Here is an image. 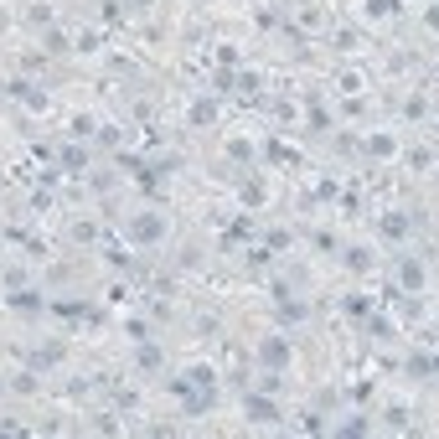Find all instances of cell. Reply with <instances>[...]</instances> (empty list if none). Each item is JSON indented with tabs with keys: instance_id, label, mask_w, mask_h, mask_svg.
<instances>
[{
	"instance_id": "6da1fadb",
	"label": "cell",
	"mask_w": 439,
	"mask_h": 439,
	"mask_svg": "<svg viewBox=\"0 0 439 439\" xmlns=\"http://www.w3.org/2000/svg\"><path fill=\"white\" fill-rule=\"evenodd\" d=\"M259 362L269 372H285L289 362H295V347H289V336H264L259 341Z\"/></svg>"
},
{
	"instance_id": "7a4b0ae2",
	"label": "cell",
	"mask_w": 439,
	"mask_h": 439,
	"mask_svg": "<svg viewBox=\"0 0 439 439\" xmlns=\"http://www.w3.org/2000/svg\"><path fill=\"white\" fill-rule=\"evenodd\" d=\"M166 238V217L161 212H140L135 222H129V243H161Z\"/></svg>"
},
{
	"instance_id": "3957f363",
	"label": "cell",
	"mask_w": 439,
	"mask_h": 439,
	"mask_svg": "<svg viewBox=\"0 0 439 439\" xmlns=\"http://www.w3.org/2000/svg\"><path fill=\"white\" fill-rule=\"evenodd\" d=\"M243 414H248V424H279V419H285V414H279V403H274L269 393H248Z\"/></svg>"
},
{
	"instance_id": "277c9868",
	"label": "cell",
	"mask_w": 439,
	"mask_h": 439,
	"mask_svg": "<svg viewBox=\"0 0 439 439\" xmlns=\"http://www.w3.org/2000/svg\"><path fill=\"white\" fill-rule=\"evenodd\" d=\"M186 124H192V129H212V124H217V93H202V99H192V109H186Z\"/></svg>"
},
{
	"instance_id": "5b68a950",
	"label": "cell",
	"mask_w": 439,
	"mask_h": 439,
	"mask_svg": "<svg viewBox=\"0 0 439 439\" xmlns=\"http://www.w3.org/2000/svg\"><path fill=\"white\" fill-rule=\"evenodd\" d=\"M424 285H429V269H424L419 259H403V264H398V289H403V295H419Z\"/></svg>"
},
{
	"instance_id": "8992f818",
	"label": "cell",
	"mask_w": 439,
	"mask_h": 439,
	"mask_svg": "<svg viewBox=\"0 0 439 439\" xmlns=\"http://www.w3.org/2000/svg\"><path fill=\"white\" fill-rule=\"evenodd\" d=\"M377 233L388 238V243H403V238L414 233V217H403V212H382V217H377Z\"/></svg>"
},
{
	"instance_id": "52a82bcc",
	"label": "cell",
	"mask_w": 439,
	"mask_h": 439,
	"mask_svg": "<svg viewBox=\"0 0 439 439\" xmlns=\"http://www.w3.org/2000/svg\"><path fill=\"white\" fill-rule=\"evenodd\" d=\"M274 295H279V315H285V321H305V315H310V305H305V300H289L285 285H279Z\"/></svg>"
},
{
	"instance_id": "ba28073f",
	"label": "cell",
	"mask_w": 439,
	"mask_h": 439,
	"mask_svg": "<svg viewBox=\"0 0 439 439\" xmlns=\"http://www.w3.org/2000/svg\"><path fill=\"white\" fill-rule=\"evenodd\" d=\"M6 305H10V310H21V315H36V310H42V295H31V289H16V295H6Z\"/></svg>"
},
{
	"instance_id": "9c48e42d",
	"label": "cell",
	"mask_w": 439,
	"mask_h": 439,
	"mask_svg": "<svg viewBox=\"0 0 439 439\" xmlns=\"http://www.w3.org/2000/svg\"><path fill=\"white\" fill-rule=\"evenodd\" d=\"M222 150H228V161H238V166H254V140H243V135H233L228 145H222Z\"/></svg>"
},
{
	"instance_id": "30bf717a",
	"label": "cell",
	"mask_w": 439,
	"mask_h": 439,
	"mask_svg": "<svg viewBox=\"0 0 439 439\" xmlns=\"http://www.w3.org/2000/svg\"><path fill=\"white\" fill-rule=\"evenodd\" d=\"M367 155H372V161H393V155H398V140H393V135H372V140H367Z\"/></svg>"
},
{
	"instance_id": "8fae6325",
	"label": "cell",
	"mask_w": 439,
	"mask_h": 439,
	"mask_svg": "<svg viewBox=\"0 0 439 439\" xmlns=\"http://www.w3.org/2000/svg\"><path fill=\"white\" fill-rule=\"evenodd\" d=\"M408 377L429 382V377H434V357H429V352H414V357H408Z\"/></svg>"
},
{
	"instance_id": "7c38bea8",
	"label": "cell",
	"mask_w": 439,
	"mask_h": 439,
	"mask_svg": "<svg viewBox=\"0 0 439 439\" xmlns=\"http://www.w3.org/2000/svg\"><path fill=\"white\" fill-rule=\"evenodd\" d=\"M362 88H367V78H362V73H341V78H336V93H347V99H357Z\"/></svg>"
},
{
	"instance_id": "4fadbf2b",
	"label": "cell",
	"mask_w": 439,
	"mask_h": 439,
	"mask_svg": "<svg viewBox=\"0 0 439 439\" xmlns=\"http://www.w3.org/2000/svg\"><path fill=\"white\" fill-rule=\"evenodd\" d=\"M42 47L52 52V57H57V52H73V42H68V31H57V26H52V31L42 36Z\"/></svg>"
},
{
	"instance_id": "5bb4252c",
	"label": "cell",
	"mask_w": 439,
	"mask_h": 439,
	"mask_svg": "<svg viewBox=\"0 0 439 439\" xmlns=\"http://www.w3.org/2000/svg\"><path fill=\"white\" fill-rule=\"evenodd\" d=\"M62 166H68V171H83V166H88V150H83V145H68V150H62Z\"/></svg>"
},
{
	"instance_id": "9a60e30c",
	"label": "cell",
	"mask_w": 439,
	"mask_h": 439,
	"mask_svg": "<svg viewBox=\"0 0 439 439\" xmlns=\"http://www.w3.org/2000/svg\"><path fill=\"white\" fill-rule=\"evenodd\" d=\"M233 88H238L233 68H217V73H212V93H233Z\"/></svg>"
},
{
	"instance_id": "2e32d148",
	"label": "cell",
	"mask_w": 439,
	"mask_h": 439,
	"mask_svg": "<svg viewBox=\"0 0 439 439\" xmlns=\"http://www.w3.org/2000/svg\"><path fill=\"white\" fill-rule=\"evenodd\" d=\"M305 124H310V129H315V135H326V129H331V114L321 109V103H315V109H310V114H305Z\"/></svg>"
},
{
	"instance_id": "e0dca14e",
	"label": "cell",
	"mask_w": 439,
	"mask_h": 439,
	"mask_svg": "<svg viewBox=\"0 0 439 439\" xmlns=\"http://www.w3.org/2000/svg\"><path fill=\"white\" fill-rule=\"evenodd\" d=\"M264 196H269V192H264V181H248L243 186V207H264Z\"/></svg>"
},
{
	"instance_id": "ac0fdd59",
	"label": "cell",
	"mask_w": 439,
	"mask_h": 439,
	"mask_svg": "<svg viewBox=\"0 0 439 439\" xmlns=\"http://www.w3.org/2000/svg\"><path fill=\"white\" fill-rule=\"evenodd\" d=\"M347 269H352V274H367V269H372L367 248H352V254H347Z\"/></svg>"
},
{
	"instance_id": "d6986e66",
	"label": "cell",
	"mask_w": 439,
	"mask_h": 439,
	"mask_svg": "<svg viewBox=\"0 0 439 439\" xmlns=\"http://www.w3.org/2000/svg\"><path fill=\"white\" fill-rule=\"evenodd\" d=\"M140 367H145V372H155V367H161V352H155L150 341H140Z\"/></svg>"
},
{
	"instance_id": "ffe728a7",
	"label": "cell",
	"mask_w": 439,
	"mask_h": 439,
	"mask_svg": "<svg viewBox=\"0 0 439 439\" xmlns=\"http://www.w3.org/2000/svg\"><path fill=\"white\" fill-rule=\"evenodd\" d=\"M124 331H129V341H135V347H140V341H150V321H124Z\"/></svg>"
},
{
	"instance_id": "44dd1931",
	"label": "cell",
	"mask_w": 439,
	"mask_h": 439,
	"mask_svg": "<svg viewBox=\"0 0 439 439\" xmlns=\"http://www.w3.org/2000/svg\"><path fill=\"white\" fill-rule=\"evenodd\" d=\"M259 88H264V78H259V73H243V78H238V93H248V99H254Z\"/></svg>"
},
{
	"instance_id": "7402d4cb",
	"label": "cell",
	"mask_w": 439,
	"mask_h": 439,
	"mask_svg": "<svg viewBox=\"0 0 439 439\" xmlns=\"http://www.w3.org/2000/svg\"><path fill=\"white\" fill-rule=\"evenodd\" d=\"M6 93H10V99H31V83H26V78H10V83H6Z\"/></svg>"
},
{
	"instance_id": "603a6c76",
	"label": "cell",
	"mask_w": 439,
	"mask_h": 439,
	"mask_svg": "<svg viewBox=\"0 0 439 439\" xmlns=\"http://www.w3.org/2000/svg\"><path fill=\"white\" fill-rule=\"evenodd\" d=\"M403 114H408V119H424V114H429V99H419V93H414V99L403 103Z\"/></svg>"
},
{
	"instance_id": "cb8c5ba5",
	"label": "cell",
	"mask_w": 439,
	"mask_h": 439,
	"mask_svg": "<svg viewBox=\"0 0 439 439\" xmlns=\"http://www.w3.org/2000/svg\"><path fill=\"white\" fill-rule=\"evenodd\" d=\"M398 0H367V16H393Z\"/></svg>"
},
{
	"instance_id": "d4e9b609",
	"label": "cell",
	"mask_w": 439,
	"mask_h": 439,
	"mask_svg": "<svg viewBox=\"0 0 439 439\" xmlns=\"http://www.w3.org/2000/svg\"><path fill=\"white\" fill-rule=\"evenodd\" d=\"M93 129H99V124H93V119H88V114H78V119H73V135H78V140H88V135H93Z\"/></svg>"
},
{
	"instance_id": "484cf974",
	"label": "cell",
	"mask_w": 439,
	"mask_h": 439,
	"mask_svg": "<svg viewBox=\"0 0 439 439\" xmlns=\"http://www.w3.org/2000/svg\"><path fill=\"white\" fill-rule=\"evenodd\" d=\"M73 238H78V243H93V238H99V228H93V222H73Z\"/></svg>"
},
{
	"instance_id": "4316f807",
	"label": "cell",
	"mask_w": 439,
	"mask_h": 439,
	"mask_svg": "<svg viewBox=\"0 0 439 439\" xmlns=\"http://www.w3.org/2000/svg\"><path fill=\"white\" fill-rule=\"evenodd\" d=\"M315 248H321V254H336V233H315Z\"/></svg>"
},
{
	"instance_id": "83f0119b",
	"label": "cell",
	"mask_w": 439,
	"mask_h": 439,
	"mask_svg": "<svg viewBox=\"0 0 439 439\" xmlns=\"http://www.w3.org/2000/svg\"><path fill=\"white\" fill-rule=\"evenodd\" d=\"M217 62L222 68H238V47H217Z\"/></svg>"
},
{
	"instance_id": "f1b7e54d",
	"label": "cell",
	"mask_w": 439,
	"mask_h": 439,
	"mask_svg": "<svg viewBox=\"0 0 439 439\" xmlns=\"http://www.w3.org/2000/svg\"><path fill=\"white\" fill-rule=\"evenodd\" d=\"M129 6H155V0H129Z\"/></svg>"
}]
</instances>
